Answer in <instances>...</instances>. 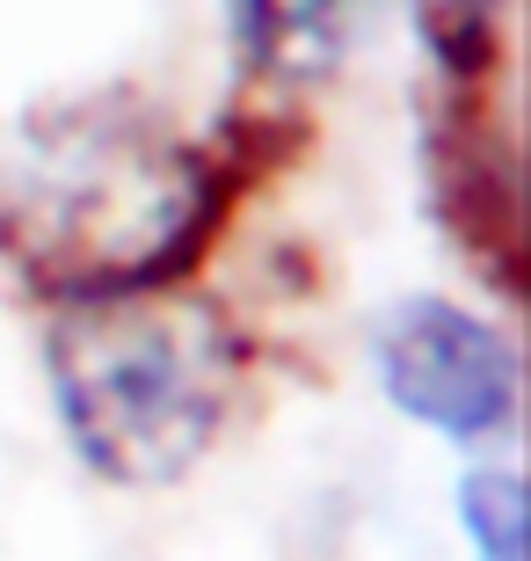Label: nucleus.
I'll return each mask as SVG.
<instances>
[{
    "label": "nucleus",
    "instance_id": "f257e3e1",
    "mask_svg": "<svg viewBox=\"0 0 531 561\" xmlns=\"http://www.w3.org/2000/svg\"><path fill=\"white\" fill-rule=\"evenodd\" d=\"M205 227V161L139 95L44 103L0 146V241L59 299L168 285Z\"/></svg>",
    "mask_w": 531,
    "mask_h": 561
},
{
    "label": "nucleus",
    "instance_id": "f03ea898",
    "mask_svg": "<svg viewBox=\"0 0 531 561\" xmlns=\"http://www.w3.org/2000/svg\"><path fill=\"white\" fill-rule=\"evenodd\" d=\"M44 379L88 474L161 489L211 453L241 394V351L205 299L146 285L66 299L44 335Z\"/></svg>",
    "mask_w": 531,
    "mask_h": 561
},
{
    "label": "nucleus",
    "instance_id": "7ed1b4c3",
    "mask_svg": "<svg viewBox=\"0 0 531 561\" xmlns=\"http://www.w3.org/2000/svg\"><path fill=\"white\" fill-rule=\"evenodd\" d=\"M371 373L408 423L459 445H488L517 416L510 335L437 291H408L371 321Z\"/></svg>",
    "mask_w": 531,
    "mask_h": 561
},
{
    "label": "nucleus",
    "instance_id": "20e7f679",
    "mask_svg": "<svg viewBox=\"0 0 531 561\" xmlns=\"http://www.w3.org/2000/svg\"><path fill=\"white\" fill-rule=\"evenodd\" d=\"M379 0H226V37L269 81H321L365 44Z\"/></svg>",
    "mask_w": 531,
    "mask_h": 561
},
{
    "label": "nucleus",
    "instance_id": "39448f33",
    "mask_svg": "<svg viewBox=\"0 0 531 561\" xmlns=\"http://www.w3.org/2000/svg\"><path fill=\"white\" fill-rule=\"evenodd\" d=\"M459 533H466L473 561H524L531 540V503L517 467H466L459 474Z\"/></svg>",
    "mask_w": 531,
    "mask_h": 561
},
{
    "label": "nucleus",
    "instance_id": "423d86ee",
    "mask_svg": "<svg viewBox=\"0 0 531 561\" xmlns=\"http://www.w3.org/2000/svg\"><path fill=\"white\" fill-rule=\"evenodd\" d=\"M423 8H429V15H437V22H473V15H481V0H423Z\"/></svg>",
    "mask_w": 531,
    "mask_h": 561
}]
</instances>
